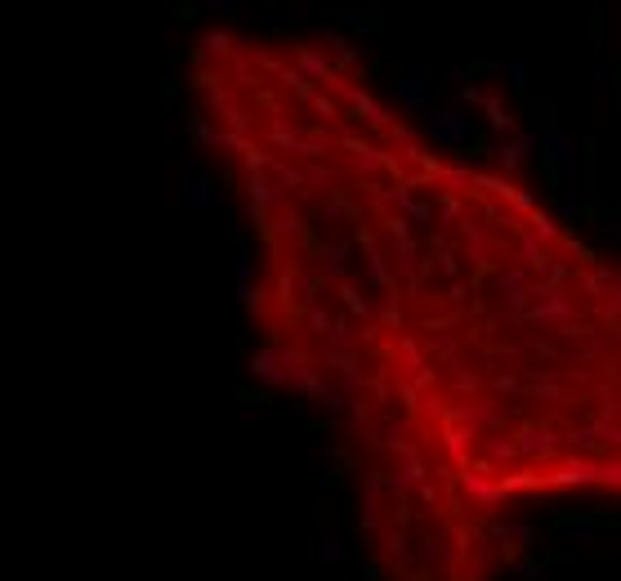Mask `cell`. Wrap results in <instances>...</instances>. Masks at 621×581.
Returning <instances> with one entry per match:
<instances>
[{
    "mask_svg": "<svg viewBox=\"0 0 621 581\" xmlns=\"http://www.w3.org/2000/svg\"><path fill=\"white\" fill-rule=\"evenodd\" d=\"M197 135L264 255L260 371L336 416L380 581H501L523 523L621 501V260L474 166L340 41L197 45Z\"/></svg>",
    "mask_w": 621,
    "mask_h": 581,
    "instance_id": "1",
    "label": "cell"
}]
</instances>
